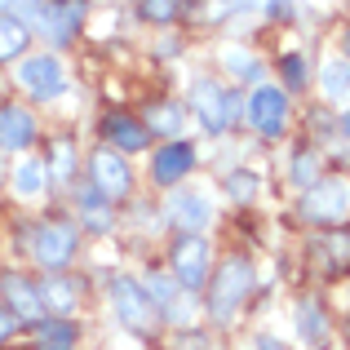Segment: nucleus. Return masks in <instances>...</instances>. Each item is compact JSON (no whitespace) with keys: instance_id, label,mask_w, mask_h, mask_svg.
Masks as SVG:
<instances>
[{"instance_id":"f3484780","label":"nucleus","mask_w":350,"mask_h":350,"mask_svg":"<svg viewBox=\"0 0 350 350\" xmlns=\"http://www.w3.org/2000/svg\"><path fill=\"white\" fill-rule=\"evenodd\" d=\"M103 133L111 137V146L120 155L124 151H146V142H151V133H146V124L137 116H124V111H111L103 120Z\"/></svg>"},{"instance_id":"72a5a7b5","label":"nucleus","mask_w":350,"mask_h":350,"mask_svg":"<svg viewBox=\"0 0 350 350\" xmlns=\"http://www.w3.org/2000/svg\"><path fill=\"white\" fill-rule=\"evenodd\" d=\"M342 133H346V137H350V111H346V116H342Z\"/></svg>"},{"instance_id":"9d476101","label":"nucleus","mask_w":350,"mask_h":350,"mask_svg":"<svg viewBox=\"0 0 350 350\" xmlns=\"http://www.w3.org/2000/svg\"><path fill=\"white\" fill-rule=\"evenodd\" d=\"M18 80H23V85L31 89V98H40V103H49V98H58L62 89H67L62 62L53 58V53H36V58L18 62Z\"/></svg>"},{"instance_id":"7ed1b4c3","label":"nucleus","mask_w":350,"mask_h":350,"mask_svg":"<svg viewBox=\"0 0 350 350\" xmlns=\"http://www.w3.org/2000/svg\"><path fill=\"white\" fill-rule=\"evenodd\" d=\"M111 310H116L120 324H124L129 333H137V337L155 333V324H160L155 301L146 297V288L137 280H129V275H116V280H111Z\"/></svg>"},{"instance_id":"aec40b11","label":"nucleus","mask_w":350,"mask_h":350,"mask_svg":"<svg viewBox=\"0 0 350 350\" xmlns=\"http://www.w3.org/2000/svg\"><path fill=\"white\" fill-rule=\"evenodd\" d=\"M80 342V328L76 319H40L36 324V350H76Z\"/></svg>"},{"instance_id":"4468645a","label":"nucleus","mask_w":350,"mask_h":350,"mask_svg":"<svg viewBox=\"0 0 350 350\" xmlns=\"http://www.w3.org/2000/svg\"><path fill=\"white\" fill-rule=\"evenodd\" d=\"M40 301H44V315L53 319H71L80 306V288L71 275H44L40 280Z\"/></svg>"},{"instance_id":"bb28decb","label":"nucleus","mask_w":350,"mask_h":350,"mask_svg":"<svg viewBox=\"0 0 350 350\" xmlns=\"http://www.w3.org/2000/svg\"><path fill=\"white\" fill-rule=\"evenodd\" d=\"M324 178V173H319V160L310 151H297V160H293V182H297V187H315V182Z\"/></svg>"},{"instance_id":"cd10ccee","label":"nucleus","mask_w":350,"mask_h":350,"mask_svg":"<svg viewBox=\"0 0 350 350\" xmlns=\"http://www.w3.org/2000/svg\"><path fill=\"white\" fill-rule=\"evenodd\" d=\"M280 76H284L288 89H306V62H301L297 53H288V58L280 62Z\"/></svg>"},{"instance_id":"7c9ffc66","label":"nucleus","mask_w":350,"mask_h":350,"mask_svg":"<svg viewBox=\"0 0 350 350\" xmlns=\"http://www.w3.org/2000/svg\"><path fill=\"white\" fill-rule=\"evenodd\" d=\"M14 333H18V319L9 315V310H5V301H0V346H5Z\"/></svg>"},{"instance_id":"dca6fc26","label":"nucleus","mask_w":350,"mask_h":350,"mask_svg":"<svg viewBox=\"0 0 350 350\" xmlns=\"http://www.w3.org/2000/svg\"><path fill=\"white\" fill-rule=\"evenodd\" d=\"M36 142V116L23 107H0V151H27Z\"/></svg>"},{"instance_id":"a878e982","label":"nucleus","mask_w":350,"mask_h":350,"mask_svg":"<svg viewBox=\"0 0 350 350\" xmlns=\"http://www.w3.org/2000/svg\"><path fill=\"white\" fill-rule=\"evenodd\" d=\"M324 89H328V98H350V67L346 62H324Z\"/></svg>"},{"instance_id":"6e6552de","label":"nucleus","mask_w":350,"mask_h":350,"mask_svg":"<svg viewBox=\"0 0 350 350\" xmlns=\"http://www.w3.org/2000/svg\"><path fill=\"white\" fill-rule=\"evenodd\" d=\"M248 124H253V133L271 137V142L284 137V129H288V98L271 85L253 89V98H248Z\"/></svg>"},{"instance_id":"c85d7f7f","label":"nucleus","mask_w":350,"mask_h":350,"mask_svg":"<svg viewBox=\"0 0 350 350\" xmlns=\"http://www.w3.org/2000/svg\"><path fill=\"white\" fill-rule=\"evenodd\" d=\"M226 58H231V71L239 80H262V62L257 58H248V53H239V49H231Z\"/></svg>"},{"instance_id":"39448f33","label":"nucleus","mask_w":350,"mask_h":350,"mask_svg":"<svg viewBox=\"0 0 350 350\" xmlns=\"http://www.w3.org/2000/svg\"><path fill=\"white\" fill-rule=\"evenodd\" d=\"M235 107H239V98L226 85H217V80L204 76V80L191 85V111L200 116V124H204L213 137H222L226 129L235 124Z\"/></svg>"},{"instance_id":"c756f323","label":"nucleus","mask_w":350,"mask_h":350,"mask_svg":"<svg viewBox=\"0 0 350 350\" xmlns=\"http://www.w3.org/2000/svg\"><path fill=\"white\" fill-rule=\"evenodd\" d=\"M226 191H231L235 200H253V191H257V178H244V173H231V178H226Z\"/></svg>"},{"instance_id":"9b49d317","label":"nucleus","mask_w":350,"mask_h":350,"mask_svg":"<svg viewBox=\"0 0 350 350\" xmlns=\"http://www.w3.org/2000/svg\"><path fill=\"white\" fill-rule=\"evenodd\" d=\"M191 169H196V146L182 142V137L178 142H164L151 155V182H160V187H178Z\"/></svg>"},{"instance_id":"5701e85b","label":"nucleus","mask_w":350,"mask_h":350,"mask_svg":"<svg viewBox=\"0 0 350 350\" xmlns=\"http://www.w3.org/2000/svg\"><path fill=\"white\" fill-rule=\"evenodd\" d=\"M297 333H301V342H310V346L324 342V333H328V315L315 306V301H301V306H297Z\"/></svg>"},{"instance_id":"b1692460","label":"nucleus","mask_w":350,"mask_h":350,"mask_svg":"<svg viewBox=\"0 0 350 350\" xmlns=\"http://www.w3.org/2000/svg\"><path fill=\"white\" fill-rule=\"evenodd\" d=\"M142 18L151 27H169V23H178L182 18V9H187V0H142Z\"/></svg>"},{"instance_id":"0eeeda50","label":"nucleus","mask_w":350,"mask_h":350,"mask_svg":"<svg viewBox=\"0 0 350 350\" xmlns=\"http://www.w3.org/2000/svg\"><path fill=\"white\" fill-rule=\"evenodd\" d=\"M0 301H5V310L18 324H40V319H49L44 315V301H40V284L18 275V271L0 275Z\"/></svg>"},{"instance_id":"1a4fd4ad","label":"nucleus","mask_w":350,"mask_h":350,"mask_svg":"<svg viewBox=\"0 0 350 350\" xmlns=\"http://www.w3.org/2000/svg\"><path fill=\"white\" fill-rule=\"evenodd\" d=\"M301 213L310 217V222H342L350 213V187L337 178H319L315 187L306 191V200H301Z\"/></svg>"},{"instance_id":"6ab92c4d","label":"nucleus","mask_w":350,"mask_h":350,"mask_svg":"<svg viewBox=\"0 0 350 350\" xmlns=\"http://www.w3.org/2000/svg\"><path fill=\"white\" fill-rule=\"evenodd\" d=\"M315 253L324 257L328 275H350V226H337V231H324L315 244Z\"/></svg>"},{"instance_id":"f257e3e1","label":"nucleus","mask_w":350,"mask_h":350,"mask_svg":"<svg viewBox=\"0 0 350 350\" xmlns=\"http://www.w3.org/2000/svg\"><path fill=\"white\" fill-rule=\"evenodd\" d=\"M248 293H253V262L239 253L226 257L217 266V275L208 280V315H213V324H235Z\"/></svg>"},{"instance_id":"a211bd4d","label":"nucleus","mask_w":350,"mask_h":350,"mask_svg":"<svg viewBox=\"0 0 350 350\" xmlns=\"http://www.w3.org/2000/svg\"><path fill=\"white\" fill-rule=\"evenodd\" d=\"M142 124H146V133H160V137H169V142H178L182 129H187V107H182L178 98H160V103L146 107Z\"/></svg>"},{"instance_id":"ddd939ff","label":"nucleus","mask_w":350,"mask_h":350,"mask_svg":"<svg viewBox=\"0 0 350 350\" xmlns=\"http://www.w3.org/2000/svg\"><path fill=\"white\" fill-rule=\"evenodd\" d=\"M208 217H213V208H208V200L196 196V191H178V196L169 200V222L178 226V235H200L208 226Z\"/></svg>"},{"instance_id":"f8f14e48","label":"nucleus","mask_w":350,"mask_h":350,"mask_svg":"<svg viewBox=\"0 0 350 350\" xmlns=\"http://www.w3.org/2000/svg\"><path fill=\"white\" fill-rule=\"evenodd\" d=\"M80 18H85V0H49V5H40V31L53 44H67L76 40Z\"/></svg>"},{"instance_id":"4be33fe9","label":"nucleus","mask_w":350,"mask_h":350,"mask_svg":"<svg viewBox=\"0 0 350 350\" xmlns=\"http://www.w3.org/2000/svg\"><path fill=\"white\" fill-rule=\"evenodd\" d=\"M44 187H49V169H44V160H23L14 169V191L23 200H36Z\"/></svg>"},{"instance_id":"2eb2a0df","label":"nucleus","mask_w":350,"mask_h":350,"mask_svg":"<svg viewBox=\"0 0 350 350\" xmlns=\"http://www.w3.org/2000/svg\"><path fill=\"white\" fill-rule=\"evenodd\" d=\"M76 217H80V226H85V231L107 235L116 226V204H111V200H103L94 187H80L76 191Z\"/></svg>"},{"instance_id":"423d86ee","label":"nucleus","mask_w":350,"mask_h":350,"mask_svg":"<svg viewBox=\"0 0 350 350\" xmlns=\"http://www.w3.org/2000/svg\"><path fill=\"white\" fill-rule=\"evenodd\" d=\"M89 187L98 191L103 200H111V204H120V200H129V191H133V173H129L124 155L116 151V146H98L94 160H89Z\"/></svg>"},{"instance_id":"2f4dec72","label":"nucleus","mask_w":350,"mask_h":350,"mask_svg":"<svg viewBox=\"0 0 350 350\" xmlns=\"http://www.w3.org/2000/svg\"><path fill=\"white\" fill-rule=\"evenodd\" d=\"M178 342H187V350H208V337L204 333H187V337H178Z\"/></svg>"},{"instance_id":"473e14b6","label":"nucleus","mask_w":350,"mask_h":350,"mask_svg":"<svg viewBox=\"0 0 350 350\" xmlns=\"http://www.w3.org/2000/svg\"><path fill=\"white\" fill-rule=\"evenodd\" d=\"M257 350H288V346L275 342V337H257Z\"/></svg>"},{"instance_id":"20e7f679","label":"nucleus","mask_w":350,"mask_h":350,"mask_svg":"<svg viewBox=\"0 0 350 350\" xmlns=\"http://www.w3.org/2000/svg\"><path fill=\"white\" fill-rule=\"evenodd\" d=\"M169 266H173L178 288L200 293L208 284V275H213V248H208L204 235H178L173 239V253H169Z\"/></svg>"},{"instance_id":"f03ea898","label":"nucleus","mask_w":350,"mask_h":350,"mask_svg":"<svg viewBox=\"0 0 350 350\" xmlns=\"http://www.w3.org/2000/svg\"><path fill=\"white\" fill-rule=\"evenodd\" d=\"M31 257L36 266H44V271H62V266H71V257H76L80 248V226L67 222V217H49V222H36L31 226Z\"/></svg>"},{"instance_id":"412c9836","label":"nucleus","mask_w":350,"mask_h":350,"mask_svg":"<svg viewBox=\"0 0 350 350\" xmlns=\"http://www.w3.org/2000/svg\"><path fill=\"white\" fill-rule=\"evenodd\" d=\"M27 40H31V31H27V23H23V18H14V14H5V9H0V62L18 58V53L27 49Z\"/></svg>"},{"instance_id":"393cba45","label":"nucleus","mask_w":350,"mask_h":350,"mask_svg":"<svg viewBox=\"0 0 350 350\" xmlns=\"http://www.w3.org/2000/svg\"><path fill=\"white\" fill-rule=\"evenodd\" d=\"M49 173H58V178H71L76 173V142L71 137H58L53 142V151H49V164H44Z\"/></svg>"}]
</instances>
